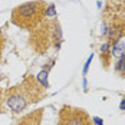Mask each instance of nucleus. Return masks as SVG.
<instances>
[{"mask_svg":"<svg viewBox=\"0 0 125 125\" xmlns=\"http://www.w3.org/2000/svg\"><path fill=\"white\" fill-rule=\"evenodd\" d=\"M45 96V86L35 76H27L20 83L7 91L6 102L14 112H22L30 104L38 102Z\"/></svg>","mask_w":125,"mask_h":125,"instance_id":"nucleus-1","label":"nucleus"},{"mask_svg":"<svg viewBox=\"0 0 125 125\" xmlns=\"http://www.w3.org/2000/svg\"><path fill=\"white\" fill-rule=\"evenodd\" d=\"M46 7L48 6L43 0L26 1L12 12V22L22 29L33 30L45 20Z\"/></svg>","mask_w":125,"mask_h":125,"instance_id":"nucleus-2","label":"nucleus"},{"mask_svg":"<svg viewBox=\"0 0 125 125\" xmlns=\"http://www.w3.org/2000/svg\"><path fill=\"white\" fill-rule=\"evenodd\" d=\"M61 42V26L56 19L43 20L38 27L32 30L30 45L38 53H45L50 46L59 48Z\"/></svg>","mask_w":125,"mask_h":125,"instance_id":"nucleus-3","label":"nucleus"},{"mask_svg":"<svg viewBox=\"0 0 125 125\" xmlns=\"http://www.w3.org/2000/svg\"><path fill=\"white\" fill-rule=\"evenodd\" d=\"M58 125H94V122L83 109L63 106L59 112Z\"/></svg>","mask_w":125,"mask_h":125,"instance_id":"nucleus-4","label":"nucleus"},{"mask_svg":"<svg viewBox=\"0 0 125 125\" xmlns=\"http://www.w3.org/2000/svg\"><path fill=\"white\" fill-rule=\"evenodd\" d=\"M40 112H42V111H38L36 114L27 116L26 119H23V121L20 122V125H39V122H40Z\"/></svg>","mask_w":125,"mask_h":125,"instance_id":"nucleus-5","label":"nucleus"},{"mask_svg":"<svg viewBox=\"0 0 125 125\" xmlns=\"http://www.w3.org/2000/svg\"><path fill=\"white\" fill-rule=\"evenodd\" d=\"M124 50H125V43L124 42H116V45H114L112 55L115 58H121L124 56Z\"/></svg>","mask_w":125,"mask_h":125,"instance_id":"nucleus-6","label":"nucleus"},{"mask_svg":"<svg viewBox=\"0 0 125 125\" xmlns=\"http://www.w3.org/2000/svg\"><path fill=\"white\" fill-rule=\"evenodd\" d=\"M36 78H38V81H39V82H40V83H42L45 88L48 86V72H46V71H42V72H40L38 76H36Z\"/></svg>","mask_w":125,"mask_h":125,"instance_id":"nucleus-7","label":"nucleus"},{"mask_svg":"<svg viewBox=\"0 0 125 125\" xmlns=\"http://www.w3.org/2000/svg\"><path fill=\"white\" fill-rule=\"evenodd\" d=\"M116 71L118 72H125V59H121L116 63Z\"/></svg>","mask_w":125,"mask_h":125,"instance_id":"nucleus-8","label":"nucleus"},{"mask_svg":"<svg viewBox=\"0 0 125 125\" xmlns=\"http://www.w3.org/2000/svg\"><path fill=\"white\" fill-rule=\"evenodd\" d=\"M4 42H6V39H4V35H3V30L0 29V56H1L3 48H4Z\"/></svg>","mask_w":125,"mask_h":125,"instance_id":"nucleus-9","label":"nucleus"},{"mask_svg":"<svg viewBox=\"0 0 125 125\" xmlns=\"http://www.w3.org/2000/svg\"><path fill=\"white\" fill-rule=\"evenodd\" d=\"M46 16H55V6L53 4H49L46 7Z\"/></svg>","mask_w":125,"mask_h":125,"instance_id":"nucleus-10","label":"nucleus"},{"mask_svg":"<svg viewBox=\"0 0 125 125\" xmlns=\"http://www.w3.org/2000/svg\"><path fill=\"white\" fill-rule=\"evenodd\" d=\"M92 122H94V124H96V125H104L102 119H99V118H94V119H92Z\"/></svg>","mask_w":125,"mask_h":125,"instance_id":"nucleus-11","label":"nucleus"},{"mask_svg":"<svg viewBox=\"0 0 125 125\" xmlns=\"http://www.w3.org/2000/svg\"><path fill=\"white\" fill-rule=\"evenodd\" d=\"M121 109L125 111V98H124V101H122V104H121Z\"/></svg>","mask_w":125,"mask_h":125,"instance_id":"nucleus-12","label":"nucleus"},{"mask_svg":"<svg viewBox=\"0 0 125 125\" xmlns=\"http://www.w3.org/2000/svg\"><path fill=\"white\" fill-rule=\"evenodd\" d=\"M1 98H3V95H1V89H0V112H1Z\"/></svg>","mask_w":125,"mask_h":125,"instance_id":"nucleus-13","label":"nucleus"}]
</instances>
